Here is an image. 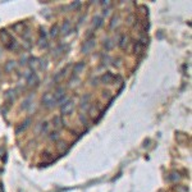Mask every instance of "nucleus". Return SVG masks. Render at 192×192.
I'll return each mask as SVG.
<instances>
[{"mask_svg": "<svg viewBox=\"0 0 192 192\" xmlns=\"http://www.w3.org/2000/svg\"><path fill=\"white\" fill-rule=\"evenodd\" d=\"M114 79V76L111 74V73H105L103 77H101V81H103V83H106V85H109V83L113 82Z\"/></svg>", "mask_w": 192, "mask_h": 192, "instance_id": "nucleus-4", "label": "nucleus"}, {"mask_svg": "<svg viewBox=\"0 0 192 192\" xmlns=\"http://www.w3.org/2000/svg\"><path fill=\"white\" fill-rule=\"evenodd\" d=\"M128 40H130V38H128L127 35H123V36H122V38H120V47H123V49H124L125 46H127Z\"/></svg>", "mask_w": 192, "mask_h": 192, "instance_id": "nucleus-14", "label": "nucleus"}, {"mask_svg": "<svg viewBox=\"0 0 192 192\" xmlns=\"http://www.w3.org/2000/svg\"><path fill=\"white\" fill-rule=\"evenodd\" d=\"M59 138V133L58 132H53V133L50 135V140H58Z\"/></svg>", "mask_w": 192, "mask_h": 192, "instance_id": "nucleus-24", "label": "nucleus"}, {"mask_svg": "<svg viewBox=\"0 0 192 192\" xmlns=\"http://www.w3.org/2000/svg\"><path fill=\"white\" fill-rule=\"evenodd\" d=\"M73 108H74V103H73V101H71V100L65 101V103L62 105V114L63 115H68L73 110Z\"/></svg>", "mask_w": 192, "mask_h": 192, "instance_id": "nucleus-1", "label": "nucleus"}, {"mask_svg": "<svg viewBox=\"0 0 192 192\" xmlns=\"http://www.w3.org/2000/svg\"><path fill=\"white\" fill-rule=\"evenodd\" d=\"M65 149H67V144L63 142V141L59 142V144H58V150H59V151H64Z\"/></svg>", "mask_w": 192, "mask_h": 192, "instance_id": "nucleus-19", "label": "nucleus"}, {"mask_svg": "<svg viewBox=\"0 0 192 192\" xmlns=\"http://www.w3.org/2000/svg\"><path fill=\"white\" fill-rule=\"evenodd\" d=\"M0 36H1V40H3V43H5V44H8V43H12V37L9 36V33L6 32V31H1V33H0Z\"/></svg>", "mask_w": 192, "mask_h": 192, "instance_id": "nucleus-6", "label": "nucleus"}, {"mask_svg": "<svg viewBox=\"0 0 192 192\" xmlns=\"http://www.w3.org/2000/svg\"><path fill=\"white\" fill-rule=\"evenodd\" d=\"M58 35H59V27L58 26H53L51 27V31H50V36L55 38V37H58Z\"/></svg>", "mask_w": 192, "mask_h": 192, "instance_id": "nucleus-11", "label": "nucleus"}, {"mask_svg": "<svg viewBox=\"0 0 192 192\" xmlns=\"http://www.w3.org/2000/svg\"><path fill=\"white\" fill-rule=\"evenodd\" d=\"M30 103H31V97H28V99H27V100L23 103L22 109H27V108H28V105H30Z\"/></svg>", "mask_w": 192, "mask_h": 192, "instance_id": "nucleus-23", "label": "nucleus"}, {"mask_svg": "<svg viewBox=\"0 0 192 192\" xmlns=\"http://www.w3.org/2000/svg\"><path fill=\"white\" fill-rule=\"evenodd\" d=\"M43 103H44L47 108H50V106L55 105V103H57V101H55L53 94H45V95L43 96Z\"/></svg>", "mask_w": 192, "mask_h": 192, "instance_id": "nucleus-2", "label": "nucleus"}, {"mask_svg": "<svg viewBox=\"0 0 192 192\" xmlns=\"http://www.w3.org/2000/svg\"><path fill=\"white\" fill-rule=\"evenodd\" d=\"M177 192H188L186 186H178L177 187Z\"/></svg>", "mask_w": 192, "mask_h": 192, "instance_id": "nucleus-21", "label": "nucleus"}, {"mask_svg": "<svg viewBox=\"0 0 192 192\" xmlns=\"http://www.w3.org/2000/svg\"><path fill=\"white\" fill-rule=\"evenodd\" d=\"M119 26V17L115 16L111 18V22H110V28H115V27Z\"/></svg>", "mask_w": 192, "mask_h": 192, "instance_id": "nucleus-10", "label": "nucleus"}, {"mask_svg": "<svg viewBox=\"0 0 192 192\" xmlns=\"http://www.w3.org/2000/svg\"><path fill=\"white\" fill-rule=\"evenodd\" d=\"M69 31H71V23H69V21H65L64 24H63V27H62V33L67 35Z\"/></svg>", "mask_w": 192, "mask_h": 192, "instance_id": "nucleus-9", "label": "nucleus"}, {"mask_svg": "<svg viewBox=\"0 0 192 192\" xmlns=\"http://www.w3.org/2000/svg\"><path fill=\"white\" fill-rule=\"evenodd\" d=\"M30 122H31L30 119H27V120L24 122V123H23L22 125H21V127H18V128H17V131H16L17 133H19V132H22V131H24V130H26V128L28 127V123H30Z\"/></svg>", "mask_w": 192, "mask_h": 192, "instance_id": "nucleus-15", "label": "nucleus"}, {"mask_svg": "<svg viewBox=\"0 0 192 192\" xmlns=\"http://www.w3.org/2000/svg\"><path fill=\"white\" fill-rule=\"evenodd\" d=\"M0 192H4V191H3V186H1V184H0Z\"/></svg>", "mask_w": 192, "mask_h": 192, "instance_id": "nucleus-27", "label": "nucleus"}, {"mask_svg": "<svg viewBox=\"0 0 192 192\" xmlns=\"http://www.w3.org/2000/svg\"><path fill=\"white\" fill-rule=\"evenodd\" d=\"M104 46H105V47L108 49V50H109V49H110L111 46H113V44H111V41H110V40H108V41H106V44L104 45Z\"/></svg>", "mask_w": 192, "mask_h": 192, "instance_id": "nucleus-26", "label": "nucleus"}, {"mask_svg": "<svg viewBox=\"0 0 192 192\" xmlns=\"http://www.w3.org/2000/svg\"><path fill=\"white\" fill-rule=\"evenodd\" d=\"M101 24H103V18H101V17H95V18H94V27L99 28Z\"/></svg>", "mask_w": 192, "mask_h": 192, "instance_id": "nucleus-13", "label": "nucleus"}, {"mask_svg": "<svg viewBox=\"0 0 192 192\" xmlns=\"http://www.w3.org/2000/svg\"><path fill=\"white\" fill-rule=\"evenodd\" d=\"M169 179L172 181V182H176V181L179 179V174L176 173V172H173V173H170V176H169Z\"/></svg>", "mask_w": 192, "mask_h": 192, "instance_id": "nucleus-17", "label": "nucleus"}, {"mask_svg": "<svg viewBox=\"0 0 192 192\" xmlns=\"http://www.w3.org/2000/svg\"><path fill=\"white\" fill-rule=\"evenodd\" d=\"M95 46V40H89V41H86L85 45L82 46V53H90V51L92 50V47Z\"/></svg>", "mask_w": 192, "mask_h": 192, "instance_id": "nucleus-3", "label": "nucleus"}, {"mask_svg": "<svg viewBox=\"0 0 192 192\" xmlns=\"http://www.w3.org/2000/svg\"><path fill=\"white\" fill-rule=\"evenodd\" d=\"M64 74H65V69H63V71H60V72H59V73H58V74H57V76H55V77H54V81H55V82H58V81H60V79H62V77H63V76H64Z\"/></svg>", "mask_w": 192, "mask_h": 192, "instance_id": "nucleus-16", "label": "nucleus"}, {"mask_svg": "<svg viewBox=\"0 0 192 192\" xmlns=\"http://www.w3.org/2000/svg\"><path fill=\"white\" fill-rule=\"evenodd\" d=\"M37 59L36 58H33V59H31V60H30V64H31V67H32V68H36V65H37Z\"/></svg>", "mask_w": 192, "mask_h": 192, "instance_id": "nucleus-22", "label": "nucleus"}, {"mask_svg": "<svg viewBox=\"0 0 192 192\" xmlns=\"http://www.w3.org/2000/svg\"><path fill=\"white\" fill-rule=\"evenodd\" d=\"M142 47H144V46H142V45L140 44V43H136V45H135V49H133V50H135V53H136V54H140V53H141V51H142Z\"/></svg>", "mask_w": 192, "mask_h": 192, "instance_id": "nucleus-18", "label": "nucleus"}, {"mask_svg": "<svg viewBox=\"0 0 192 192\" xmlns=\"http://www.w3.org/2000/svg\"><path fill=\"white\" fill-rule=\"evenodd\" d=\"M54 123H55V127L59 128V127H60V125L63 124V123H62V118H60V117H55V118H54Z\"/></svg>", "mask_w": 192, "mask_h": 192, "instance_id": "nucleus-20", "label": "nucleus"}, {"mask_svg": "<svg viewBox=\"0 0 192 192\" xmlns=\"http://www.w3.org/2000/svg\"><path fill=\"white\" fill-rule=\"evenodd\" d=\"M27 82H28V86H33V85H37V82H38V78H37V76L36 74H30L28 77H27Z\"/></svg>", "mask_w": 192, "mask_h": 192, "instance_id": "nucleus-5", "label": "nucleus"}, {"mask_svg": "<svg viewBox=\"0 0 192 192\" xmlns=\"http://www.w3.org/2000/svg\"><path fill=\"white\" fill-rule=\"evenodd\" d=\"M40 46L41 47H46L47 46V44H46V40H45V38H44V40H43V38H40Z\"/></svg>", "mask_w": 192, "mask_h": 192, "instance_id": "nucleus-25", "label": "nucleus"}, {"mask_svg": "<svg viewBox=\"0 0 192 192\" xmlns=\"http://www.w3.org/2000/svg\"><path fill=\"white\" fill-rule=\"evenodd\" d=\"M16 68V62H8L5 64V71L6 72H12Z\"/></svg>", "mask_w": 192, "mask_h": 192, "instance_id": "nucleus-12", "label": "nucleus"}, {"mask_svg": "<svg viewBox=\"0 0 192 192\" xmlns=\"http://www.w3.org/2000/svg\"><path fill=\"white\" fill-rule=\"evenodd\" d=\"M53 96H54V99H55L57 103H58V101H60L63 99V96H64V89H58L57 92H55Z\"/></svg>", "mask_w": 192, "mask_h": 192, "instance_id": "nucleus-7", "label": "nucleus"}, {"mask_svg": "<svg viewBox=\"0 0 192 192\" xmlns=\"http://www.w3.org/2000/svg\"><path fill=\"white\" fill-rule=\"evenodd\" d=\"M83 68H85V63H77L74 65V68H73V73L78 74V73H81L83 71Z\"/></svg>", "mask_w": 192, "mask_h": 192, "instance_id": "nucleus-8", "label": "nucleus"}]
</instances>
